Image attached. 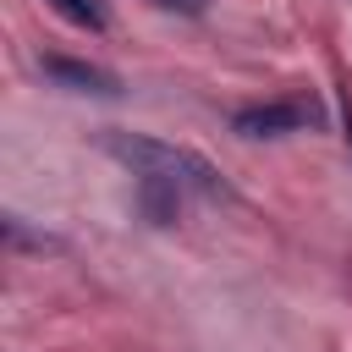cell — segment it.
Here are the masks:
<instances>
[{"label": "cell", "mask_w": 352, "mask_h": 352, "mask_svg": "<svg viewBox=\"0 0 352 352\" xmlns=\"http://www.w3.org/2000/svg\"><path fill=\"white\" fill-rule=\"evenodd\" d=\"M104 148H110L121 165H132L138 182H170V187L198 192V198H220V192H226L220 170H214L204 154H192V148L160 143V138H138V132H104Z\"/></svg>", "instance_id": "cell-1"}, {"label": "cell", "mask_w": 352, "mask_h": 352, "mask_svg": "<svg viewBox=\"0 0 352 352\" xmlns=\"http://www.w3.org/2000/svg\"><path fill=\"white\" fill-rule=\"evenodd\" d=\"M319 121H324V110L314 99H270V104L236 110L231 116V132H242V138H286V132H308Z\"/></svg>", "instance_id": "cell-2"}, {"label": "cell", "mask_w": 352, "mask_h": 352, "mask_svg": "<svg viewBox=\"0 0 352 352\" xmlns=\"http://www.w3.org/2000/svg\"><path fill=\"white\" fill-rule=\"evenodd\" d=\"M44 72L55 77V82H66V88H77V94H121V82L104 72V66H88V60H66V55H44Z\"/></svg>", "instance_id": "cell-3"}, {"label": "cell", "mask_w": 352, "mask_h": 352, "mask_svg": "<svg viewBox=\"0 0 352 352\" xmlns=\"http://www.w3.org/2000/svg\"><path fill=\"white\" fill-rule=\"evenodd\" d=\"M66 22H77V28H88V33H104L110 28V0H50Z\"/></svg>", "instance_id": "cell-4"}, {"label": "cell", "mask_w": 352, "mask_h": 352, "mask_svg": "<svg viewBox=\"0 0 352 352\" xmlns=\"http://www.w3.org/2000/svg\"><path fill=\"white\" fill-rule=\"evenodd\" d=\"M160 11H176V16H204L209 11V0H154Z\"/></svg>", "instance_id": "cell-5"}]
</instances>
